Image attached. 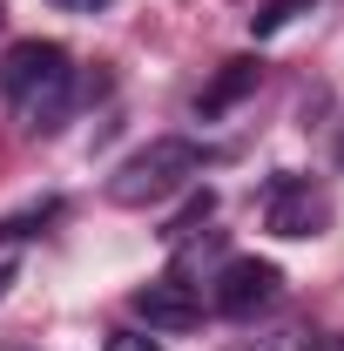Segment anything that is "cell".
Here are the masks:
<instances>
[{
  "mask_svg": "<svg viewBox=\"0 0 344 351\" xmlns=\"http://www.w3.org/2000/svg\"><path fill=\"white\" fill-rule=\"evenodd\" d=\"M0 95L27 129H54V115L75 95V61L61 41H14L0 61Z\"/></svg>",
  "mask_w": 344,
  "mask_h": 351,
  "instance_id": "cell-1",
  "label": "cell"
},
{
  "mask_svg": "<svg viewBox=\"0 0 344 351\" xmlns=\"http://www.w3.org/2000/svg\"><path fill=\"white\" fill-rule=\"evenodd\" d=\"M196 176H203V149L182 142V135H156L149 149H135L129 162L108 176V203H122V210H156V203H169L175 189H189Z\"/></svg>",
  "mask_w": 344,
  "mask_h": 351,
  "instance_id": "cell-2",
  "label": "cell"
},
{
  "mask_svg": "<svg viewBox=\"0 0 344 351\" xmlns=\"http://www.w3.org/2000/svg\"><path fill=\"white\" fill-rule=\"evenodd\" d=\"M331 223V196L310 176H277L263 189V230L270 237H324Z\"/></svg>",
  "mask_w": 344,
  "mask_h": 351,
  "instance_id": "cell-3",
  "label": "cell"
},
{
  "mask_svg": "<svg viewBox=\"0 0 344 351\" xmlns=\"http://www.w3.org/2000/svg\"><path fill=\"white\" fill-rule=\"evenodd\" d=\"M284 291V270L277 263H263V257H236V263H223V277H216V291H210V304L223 311V317H257L270 298Z\"/></svg>",
  "mask_w": 344,
  "mask_h": 351,
  "instance_id": "cell-4",
  "label": "cell"
},
{
  "mask_svg": "<svg viewBox=\"0 0 344 351\" xmlns=\"http://www.w3.org/2000/svg\"><path fill=\"white\" fill-rule=\"evenodd\" d=\"M129 304H135V317H149V331H189V324H203V291H196L182 270L149 277Z\"/></svg>",
  "mask_w": 344,
  "mask_h": 351,
  "instance_id": "cell-5",
  "label": "cell"
},
{
  "mask_svg": "<svg viewBox=\"0 0 344 351\" xmlns=\"http://www.w3.org/2000/svg\"><path fill=\"white\" fill-rule=\"evenodd\" d=\"M257 75H263V61H230V68L216 75V88L203 95V101H196V108H203V115H223L236 95H250V88H257Z\"/></svg>",
  "mask_w": 344,
  "mask_h": 351,
  "instance_id": "cell-6",
  "label": "cell"
},
{
  "mask_svg": "<svg viewBox=\"0 0 344 351\" xmlns=\"http://www.w3.org/2000/svg\"><path fill=\"white\" fill-rule=\"evenodd\" d=\"M304 7H317V0H263L257 14H250V34H284Z\"/></svg>",
  "mask_w": 344,
  "mask_h": 351,
  "instance_id": "cell-7",
  "label": "cell"
},
{
  "mask_svg": "<svg viewBox=\"0 0 344 351\" xmlns=\"http://www.w3.org/2000/svg\"><path fill=\"white\" fill-rule=\"evenodd\" d=\"M250 351H310V338H304V324H284V331H270V338H257Z\"/></svg>",
  "mask_w": 344,
  "mask_h": 351,
  "instance_id": "cell-8",
  "label": "cell"
},
{
  "mask_svg": "<svg viewBox=\"0 0 344 351\" xmlns=\"http://www.w3.org/2000/svg\"><path fill=\"white\" fill-rule=\"evenodd\" d=\"M101 351H162L156 338H142V331H108V345Z\"/></svg>",
  "mask_w": 344,
  "mask_h": 351,
  "instance_id": "cell-9",
  "label": "cell"
},
{
  "mask_svg": "<svg viewBox=\"0 0 344 351\" xmlns=\"http://www.w3.org/2000/svg\"><path fill=\"white\" fill-rule=\"evenodd\" d=\"M61 14H95V7H108V0H54Z\"/></svg>",
  "mask_w": 344,
  "mask_h": 351,
  "instance_id": "cell-10",
  "label": "cell"
},
{
  "mask_svg": "<svg viewBox=\"0 0 344 351\" xmlns=\"http://www.w3.org/2000/svg\"><path fill=\"white\" fill-rule=\"evenodd\" d=\"M7 284H14V263H0V298H7Z\"/></svg>",
  "mask_w": 344,
  "mask_h": 351,
  "instance_id": "cell-11",
  "label": "cell"
},
{
  "mask_svg": "<svg viewBox=\"0 0 344 351\" xmlns=\"http://www.w3.org/2000/svg\"><path fill=\"white\" fill-rule=\"evenodd\" d=\"M331 351H344V338H331Z\"/></svg>",
  "mask_w": 344,
  "mask_h": 351,
  "instance_id": "cell-12",
  "label": "cell"
},
{
  "mask_svg": "<svg viewBox=\"0 0 344 351\" xmlns=\"http://www.w3.org/2000/svg\"><path fill=\"white\" fill-rule=\"evenodd\" d=\"M338 162H344V135H338Z\"/></svg>",
  "mask_w": 344,
  "mask_h": 351,
  "instance_id": "cell-13",
  "label": "cell"
},
{
  "mask_svg": "<svg viewBox=\"0 0 344 351\" xmlns=\"http://www.w3.org/2000/svg\"><path fill=\"white\" fill-rule=\"evenodd\" d=\"M0 21H7V7H0Z\"/></svg>",
  "mask_w": 344,
  "mask_h": 351,
  "instance_id": "cell-14",
  "label": "cell"
}]
</instances>
